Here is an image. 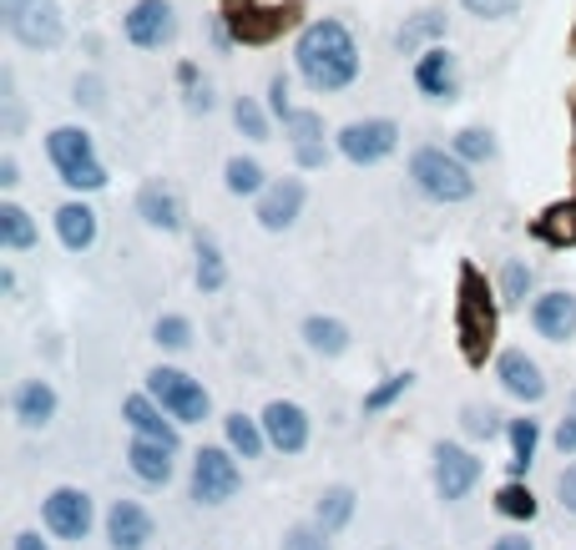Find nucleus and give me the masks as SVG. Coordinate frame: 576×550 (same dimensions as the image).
<instances>
[{
    "instance_id": "nucleus-33",
    "label": "nucleus",
    "mask_w": 576,
    "mask_h": 550,
    "mask_svg": "<svg viewBox=\"0 0 576 550\" xmlns=\"http://www.w3.org/2000/svg\"><path fill=\"white\" fill-rule=\"evenodd\" d=\"M496 515H505V521H536V495L521 479H511V485L496 490Z\"/></svg>"
},
{
    "instance_id": "nucleus-16",
    "label": "nucleus",
    "mask_w": 576,
    "mask_h": 550,
    "mask_svg": "<svg viewBox=\"0 0 576 550\" xmlns=\"http://www.w3.org/2000/svg\"><path fill=\"white\" fill-rule=\"evenodd\" d=\"M283 137H289V146H294V162L304 167V172H313V167H324V162H329L324 116L309 112V106H294V112L283 116Z\"/></svg>"
},
{
    "instance_id": "nucleus-5",
    "label": "nucleus",
    "mask_w": 576,
    "mask_h": 550,
    "mask_svg": "<svg viewBox=\"0 0 576 550\" xmlns=\"http://www.w3.org/2000/svg\"><path fill=\"white\" fill-rule=\"evenodd\" d=\"M243 490V470L228 445H203L192 455V500L197 506H228Z\"/></svg>"
},
{
    "instance_id": "nucleus-48",
    "label": "nucleus",
    "mask_w": 576,
    "mask_h": 550,
    "mask_svg": "<svg viewBox=\"0 0 576 550\" xmlns=\"http://www.w3.org/2000/svg\"><path fill=\"white\" fill-rule=\"evenodd\" d=\"M490 550H536V546H532V540H526V536H501V540H496V546H490Z\"/></svg>"
},
{
    "instance_id": "nucleus-38",
    "label": "nucleus",
    "mask_w": 576,
    "mask_h": 550,
    "mask_svg": "<svg viewBox=\"0 0 576 550\" xmlns=\"http://www.w3.org/2000/svg\"><path fill=\"white\" fill-rule=\"evenodd\" d=\"M233 127L248 137V142H268V112L253 97H238L233 102Z\"/></svg>"
},
{
    "instance_id": "nucleus-17",
    "label": "nucleus",
    "mask_w": 576,
    "mask_h": 550,
    "mask_svg": "<svg viewBox=\"0 0 576 550\" xmlns=\"http://www.w3.org/2000/svg\"><path fill=\"white\" fill-rule=\"evenodd\" d=\"M121 420H127V430L132 435H142V439H163V445H172V449H182V430H178V420L167 414L152 394H127L121 399Z\"/></svg>"
},
{
    "instance_id": "nucleus-29",
    "label": "nucleus",
    "mask_w": 576,
    "mask_h": 550,
    "mask_svg": "<svg viewBox=\"0 0 576 550\" xmlns=\"http://www.w3.org/2000/svg\"><path fill=\"white\" fill-rule=\"evenodd\" d=\"M197 289L203 293H222L228 289V258H222L218 238H207V232H197Z\"/></svg>"
},
{
    "instance_id": "nucleus-31",
    "label": "nucleus",
    "mask_w": 576,
    "mask_h": 550,
    "mask_svg": "<svg viewBox=\"0 0 576 550\" xmlns=\"http://www.w3.org/2000/svg\"><path fill=\"white\" fill-rule=\"evenodd\" d=\"M505 439H511V449H516V460H511V475H526L532 470V460H536V445H541V420H511L505 424Z\"/></svg>"
},
{
    "instance_id": "nucleus-42",
    "label": "nucleus",
    "mask_w": 576,
    "mask_h": 550,
    "mask_svg": "<svg viewBox=\"0 0 576 550\" xmlns=\"http://www.w3.org/2000/svg\"><path fill=\"white\" fill-rule=\"evenodd\" d=\"M465 5V15H475V21H505V15L521 11V0H460Z\"/></svg>"
},
{
    "instance_id": "nucleus-4",
    "label": "nucleus",
    "mask_w": 576,
    "mask_h": 550,
    "mask_svg": "<svg viewBox=\"0 0 576 550\" xmlns=\"http://www.w3.org/2000/svg\"><path fill=\"white\" fill-rule=\"evenodd\" d=\"M0 15L26 51H61L66 41V15L56 0H0Z\"/></svg>"
},
{
    "instance_id": "nucleus-39",
    "label": "nucleus",
    "mask_w": 576,
    "mask_h": 550,
    "mask_svg": "<svg viewBox=\"0 0 576 550\" xmlns=\"http://www.w3.org/2000/svg\"><path fill=\"white\" fill-rule=\"evenodd\" d=\"M536 232H541L547 243H556V247H562V243H576V207H551L547 222H541Z\"/></svg>"
},
{
    "instance_id": "nucleus-7",
    "label": "nucleus",
    "mask_w": 576,
    "mask_h": 550,
    "mask_svg": "<svg viewBox=\"0 0 576 550\" xmlns=\"http://www.w3.org/2000/svg\"><path fill=\"white\" fill-rule=\"evenodd\" d=\"M334 146H340L344 162H355V167H374V162H384L399 146V121H389V116L349 121V127H340Z\"/></svg>"
},
{
    "instance_id": "nucleus-30",
    "label": "nucleus",
    "mask_w": 576,
    "mask_h": 550,
    "mask_svg": "<svg viewBox=\"0 0 576 550\" xmlns=\"http://www.w3.org/2000/svg\"><path fill=\"white\" fill-rule=\"evenodd\" d=\"M222 188L233 192V197H258V192L268 188V172L258 157H228V167H222Z\"/></svg>"
},
{
    "instance_id": "nucleus-49",
    "label": "nucleus",
    "mask_w": 576,
    "mask_h": 550,
    "mask_svg": "<svg viewBox=\"0 0 576 550\" xmlns=\"http://www.w3.org/2000/svg\"><path fill=\"white\" fill-rule=\"evenodd\" d=\"M384 550H399V546H384Z\"/></svg>"
},
{
    "instance_id": "nucleus-18",
    "label": "nucleus",
    "mask_w": 576,
    "mask_h": 550,
    "mask_svg": "<svg viewBox=\"0 0 576 550\" xmlns=\"http://www.w3.org/2000/svg\"><path fill=\"white\" fill-rule=\"evenodd\" d=\"M532 329L551 344H566L576 338V293L566 289H551V293H536L532 298Z\"/></svg>"
},
{
    "instance_id": "nucleus-24",
    "label": "nucleus",
    "mask_w": 576,
    "mask_h": 550,
    "mask_svg": "<svg viewBox=\"0 0 576 550\" xmlns=\"http://www.w3.org/2000/svg\"><path fill=\"white\" fill-rule=\"evenodd\" d=\"M445 26H450V21H445V11H414L410 21L395 30V51H399V56H420L425 46L440 41Z\"/></svg>"
},
{
    "instance_id": "nucleus-2",
    "label": "nucleus",
    "mask_w": 576,
    "mask_h": 550,
    "mask_svg": "<svg viewBox=\"0 0 576 550\" xmlns=\"http://www.w3.org/2000/svg\"><path fill=\"white\" fill-rule=\"evenodd\" d=\"M410 182L430 203H471L475 197V172L456 146H414Z\"/></svg>"
},
{
    "instance_id": "nucleus-9",
    "label": "nucleus",
    "mask_w": 576,
    "mask_h": 550,
    "mask_svg": "<svg viewBox=\"0 0 576 550\" xmlns=\"http://www.w3.org/2000/svg\"><path fill=\"white\" fill-rule=\"evenodd\" d=\"M121 36L137 51H163L178 41V5L172 0H137L132 11L121 15Z\"/></svg>"
},
{
    "instance_id": "nucleus-25",
    "label": "nucleus",
    "mask_w": 576,
    "mask_h": 550,
    "mask_svg": "<svg viewBox=\"0 0 576 550\" xmlns=\"http://www.w3.org/2000/svg\"><path fill=\"white\" fill-rule=\"evenodd\" d=\"M304 344L313 354H324V359H340V354H349V323L329 319V314H309L304 319Z\"/></svg>"
},
{
    "instance_id": "nucleus-34",
    "label": "nucleus",
    "mask_w": 576,
    "mask_h": 550,
    "mask_svg": "<svg viewBox=\"0 0 576 550\" xmlns=\"http://www.w3.org/2000/svg\"><path fill=\"white\" fill-rule=\"evenodd\" d=\"M152 344L167 348V354H188L192 348V323L182 314H163V319L152 323Z\"/></svg>"
},
{
    "instance_id": "nucleus-35",
    "label": "nucleus",
    "mask_w": 576,
    "mask_h": 550,
    "mask_svg": "<svg viewBox=\"0 0 576 550\" xmlns=\"http://www.w3.org/2000/svg\"><path fill=\"white\" fill-rule=\"evenodd\" d=\"M410 389H414V374H410V369H405V374H389L384 384H374V389L364 394V414H384V409L399 405V399H405Z\"/></svg>"
},
{
    "instance_id": "nucleus-23",
    "label": "nucleus",
    "mask_w": 576,
    "mask_h": 550,
    "mask_svg": "<svg viewBox=\"0 0 576 550\" xmlns=\"http://www.w3.org/2000/svg\"><path fill=\"white\" fill-rule=\"evenodd\" d=\"M97 232H102V222H97V213H91L87 203H61L56 207V238L66 253H87V247L97 243Z\"/></svg>"
},
{
    "instance_id": "nucleus-20",
    "label": "nucleus",
    "mask_w": 576,
    "mask_h": 550,
    "mask_svg": "<svg viewBox=\"0 0 576 550\" xmlns=\"http://www.w3.org/2000/svg\"><path fill=\"white\" fill-rule=\"evenodd\" d=\"M56 389L46 384V379H21L11 394V409L15 420H21V430H46V424L56 420Z\"/></svg>"
},
{
    "instance_id": "nucleus-46",
    "label": "nucleus",
    "mask_w": 576,
    "mask_h": 550,
    "mask_svg": "<svg viewBox=\"0 0 576 550\" xmlns=\"http://www.w3.org/2000/svg\"><path fill=\"white\" fill-rule=\"evenodd\" d=\"M15 182H21V167H15V157H5V162H0V188L11 192Z\"/></svg>"
},
{
    "instance_id": "nucleus-36",
    "label": "nucleus",
    "mask_w": 576,
    "mask_h": 550,
    "mask_svg": "<svg viewBox=\"0 0 576 550\" xmlns=\"http://www.w3.org/2000/svg\"><path fill=\"white\" fill-rule=\"evenodd\" d=\"M460 152V157L471 162V167H481V162H496V137H490L486 127H465L456 131V142H450Z\"/></svg>"
},
{
    "instance_id": "nucleus-6",
    "label": "nucleus",
    "mask_w": 576,
    "mask_h": 550,
    "mask_svg": "<svg viewBox=\"0 0 576 550\" xmlns=\"http://www.w3.org/2000/svg\"><path fill=\"white\" fill-rule=\"evenodd\" d=\"M148 394L178 424H203L207 414H213V399H207V389L192 374L172 369V363H157V369H152V374H148Z\"/></svg>"
},
{
    "instance_id": "nucleus-28",
    "label": "nucleus",
    "mask_w": 576,
    "mask_h": 550,
    "mask_svg": "<svg viewBox=\"0 0 576 550\" xmlns=\"http://www.w3.org/2000/svg\"><path fill=\"white\" fill-rule=\"evenodd\" d=\"M355 506H359V495L349 490V485H329V490L319 495V506H313V521L324 525L329 536H340L344 525L355 521Z\"/></svg>"
},
{
    "instance_id": "nucleus-10",
    "label": "nucleus",
    "mask_w": 576,
    "mask_h": 550,
    "mask_svg": "<svg viewBox=\"0 0 576 550\" xmlns=\"http://www.w3.org/2000/svg\"><path fill=\"white\" fill-rule=\"evenodd\" d=\"M41 521H46V530H51L56 540H87L91 525H97V506H91L87 490H76V485H56V490L46 495Z\"/></svg>"
},
{
    "instance_id": "nucleus-22",
    "label": "nucleus",
    "mask_w": 576,
    "mask_h": 550,
    "mask_svg": "<svg viewBox=\"0 0 576 550\" xmlns=\"http://www.w3.org/2000/svg\"><path fill=\"white\" fill-rule=\"evenodd\" d=\"M172 455L178 449L172 445H163V439H142V435H132V445H127V470H132L142 485H167L172 479Z\"/></svg>"
},
{
    "instance_id": "nucleus-37",
    "label": "nucleus",
    "mask_w": 576,
    "mask_h": 550,
    "mask_svg": "<svg viewBox=\"0 0 576 550\" xmlns=\"http://www.w3.org/2000/svg\"><path fill=\"white\" fill-rule=\"evenodd\" d=\"M532 283H536L532 263L511 258V263L501 268V298H505V304H526V298H532Z\"/></svg>"
},
{
    "instance_id": "nucleus-32",
    "label": "nucleus",
    "mask_w": 576,
    "mask_h": 550,
    "mask_svg": "<svg viewBox=\"0 0 576 550\" xmlns=\"http://www.w3.org/2000/svg\"><path fill=\"white\" fill-rule=\"evenodd\" d=\"M505 424H511V420H501V414L486 409V405H465V409H460V430H465L471 439H486V445L505 435Z\"/></svg>"
},
{
    "instance_id": "nucleus-13",
    "label": "nucleus",
    "mask_w": 576,
    "mask_h": 550,
    "mask_svg": "<svg viewBox=\"0 0 576 550\" xmlns=\"http://www.w3.org/2000/svg\"><path fill=\"white\" fill-rule=\"evenodd\" d=\"M258 420H264V435L279 455H304V449H309L313 420H309V409L304 405H294V399H273V405H264Z\"/></svg>"
},
{
    "instance_id": "nucleus-45",
    "label": "nucleus",
    "mask_w": 576,
    "mask_h": 550,
    "mask_svg": "<svg viewBox=\"0 0 576 550\" xmlns=\"http://www.w3.org/2000/svg\"><path fill=\"white\" fill-rule=\"evenodd\" d=\"M556 495H562V506L576 515V464H566L562 475H556Z\"/></svg>"
},
{
    "instance_id": "nucleus-19",
    "label": "nucleus",
    "mask_w": 576,
    "mask_h": 550,
    "mask_svg": "<svg viewBox=\"0 0 576 550\" xmlns=\"http://www.w3.org/2000/svg\"><path fill=\"white\" fill-rule=\"evenodd\" d=\"M137 218L157 232H182V218H188V213H182L178 188H167V182H142V192H137Z\"/></svg>"
},
{
    "instance_id": "nucleus-27",
    "label": "nucleus",
    "mask_w": 576,
    "mask_h": 550,
    "mask_svg": "<svg viewBox=\"0 0 576 550\" xmlns=\"http://www.w3.org/2000/svg\"><path fill=\"white\" fill-rule=\"evenodd\" d=\"M0 243L11 247V253H30V247L41 243V228H36V218L21 203H0Z\"/></svg>"
},
{
    "instance_id": "nucleus-14",
    "label": "nucleus",
    "mask_w": 576,
    "mask_h": 550,
    "mask_svg": "<svg viewBox=\"0 0 576 550\" xmlns=\"http://www.w3.org/2000/svg\"><path fill=\"white\" fill-rule=\"evenodd\" d=\"M157 540V521L142 500H112L106 506V546L112 550H148Z\"/></svg>"
},
{
    "instance_id": "nucleus-41",
    "label": "nucleus",
    "mask_w": 576,
    "mask_h": 550,
    "mask_svg": "<svg viewBox=\"0 0 576 550\" xmlns=\"http://www.w3.org/2000/svg\"><path fill=\"white\" fill-rule=\"evenodd\" d=\"M72 102H76V106H87V112H102V106H106V87H102V76H76Z\"/></svg>"
},
{
    "instance_id": "nucleus-43",
    "label": "nucleus",
    "mask_w": 576,
    "mask_h": 550,
    "mask_svg": "<svg viewBox=\"0 0 576 550\" xmlns=\"http://www.w3.org/2000/svg\"><path fill=\"white\" fill-rule=\"evenodd\" d=\"M268 112L279 116V121L294 112V102H289V76L283 72H273V81H268Z\"/></svg>"
},
{
    "instance_id": "nucleus-11",
    "label": "nucleus",
    "mask_w": 576,
    "mask_h": 550,
    "mask_svg": "<svg viewBox=\"0 0 576 550\" xmlns=\"http://www.w3.org/2000/svg\"><path fill=\"white\" fill-rule=\"evenodd\" d=\"M414 91L425 97V102H456L460 97V56L450 46H425L420 56H414Z\"/></svg>"
},
{
    "instance_id": "nucleus-44",
    "label": "nucleus",
    "mask_w": 576,
    "mask_h": 550,
    "mask_svg": "<svg viewBox=\"0 0 576 550\" xmlns=\"http://www.w3.org/2000/svg\"><path fill=\"white\" fill-rule=\"evenodd\" d=\"M556 449H562V455H576V394H572V405H566V420L556 424Z\"/></svg>"
},
{
    "instance_id": "nucleus-40",
    "label": "nucleus",
    "mask_w": 576,
    "mask_h": 550,
    "mask_svg": "<svg viewBox=\"0 0 576 550\" xmlns=\"http://www.w3.org/2000/svg\"><path fill=\"white\" fill-rule=\"evenodd\" d=\"M279 550H334V546H329V530H324V525L309 521V525H294V530L283 536Z\"/></svg>"
},
{
    "instance_id": "nucleus-3",
    "label": "nucleus",
    "mask_w": 576,
    "mask_h": 550,
    "mask_svg": "<svg viewBox=\"0 0 576 550\" xmlns=\"http://www.w3.org/2000/svg\"><path fill=\"white\" fill-rule=\"evenodd\" d=\"M46 157H51L56 177L72 192H102L106 188V167H102V157H97V142H91L87 127H51Z\"/></svg>"
},
{
    "instance_id": "nucleus-15",
    "label": "nucleus",
    "mask_w": 576,
    "mask_h": 550,
    "mask_svg": "<svg viewBox=\"0 0 576 550\" xmlns=\"http://www.w3.org/2000/svg\"><path fill=\"white\" fill-rule=\"evenodd\" d=\"M496 379H501V389L521 405H541L547 399V374H541V363L526 354V348H505L501 359H496Z\"/></svg>"
},
{
    "instance_id": "nucleus-21",
    "label": "nucleus",
    "mask_w": 576,
    "mask_h": 550,
    "mask_svg": "<svg viewBox=\"0 0 576 550\" xmlns=\"http://www.w3.org/2000/svg\"><path fill=\"white\" fill-rule=\"evenodd\" d=\"M460 333H465V348H471V359H481V338L490 344V333H496V314H490L486 293H481V278L465 273V298H460Z\"/></svg>"
},
{
    "instance_id": "nucleus-47",
    "label": "nucleus",
    "mask_w": 576,
    "mask_h": 550,
    "mask_svg": "<svg viewBox=\"0 0 576 550\" xmlns=\"http://www.w3.org/2000/svg\"><path fill=\"white\" fill-rule=\"evenodd\" d=\"M15 550H51V546H46L36 530H21V536H15Z\"/></svg>"
},
{
    "instance_id": "nucleus-1",
    "label": "nucleus",
    "mask_w": 576,
    "mask_h": 550,
    "mask_svg": "<svg viewBox=\"0 0 576 550\" xmlns=\"http://www.w3.org/2000/svg\"><path fill=\"white\" fill-rule=\"evenodd\" d=\"M359 41L355 30L324 15V21H309L294 41V72L304 76V87L319 91V97H334V91H349L359 81Z\"/></svg>"
},
{
    "instance_id": "nucleus-8",
    "label": "nucleus",
    "mask_w": 576,
    "mask_h": 550,
    "mask_svg": "<svg viewBox=\"0 0 576 550\" xmlns=\"http://www.w3.org/2000/svg\"><path fill=\"white\" fill-rule=\"evenodd\" d=\"M430 475H435V495H440L445 506H460V500H465V495L481 485L486 464L475 460L465 445H450V439H440V445H435V464H430Z\"/></svg>"
},
{
    "instance_id": "nucleus-26",
    "label": "nucleus",
    "mask_w": 576,
    "mask_h": 550,
    "mask_svg": "<svg viewBox=\"0 0 576 550\" xmlns=\"http://www.w3.org/2000/svg\"><path fill=\"white\" fill-rule=\"evenodd\" d=\"M222 435H228V449H233L238 460H258L264 449H273V445H268V435H264V420H248L243 409L222 420Z\"/></svg>"
},
{
    "instance_id": "nucleus-12",
    "label": "nucleus",
    "mask_w": 576,
    "mask_h": 550,
    "mask_svg": "<svg viewBox=\"0 0 576 550\" xmlns=\"http://www.w3.org/2000/svg\"><path fill=\"white\" fill-rule=\"evenodd\" d=\"M253 203H258L253 207L258 228L264 232H289L298 222V213H304V203H309V188H304L298 177H279V182H268Z\"/></svg>"
}]
</instances>
